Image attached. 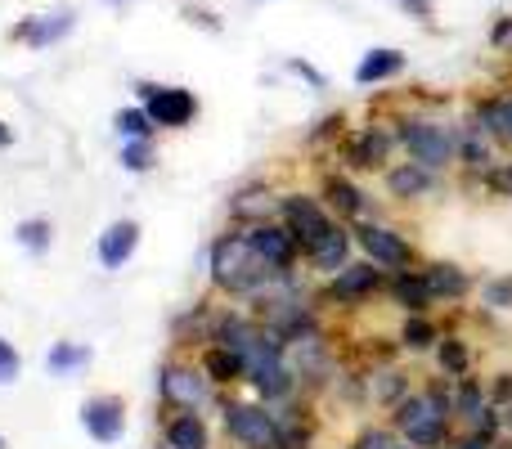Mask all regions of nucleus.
<instances>
[{
    "label": "nucleus",
    "mask_w": 512,
    "mask_h": 449,
    "mask_svg": "<svg viewBox=\"0 0 512 449\" xmlns=\"http://www.w3.org/2000/svg\"><path fill=\"white\" fill-rule=\"evenodd\" d=\"M454 449H495V441H490V436H481V432H472V436H463Z\"/></svg>",
    "instance_id": "nucleus-42"
},
{
    "label": "nucleus",
    "mask_w": 512,
    "mask_h": 449,
    "mask_svg": "<svg viewBox=\"0 0 512 449\" xmlns=\"http://www.w3.org/2000/svg\"><path fill=\"white\" fill-rule=\"evenodd\" d=\"M9 144H14V131H9V126L0 122V149H9Z\"/></svg>",
    "instance_id": "nucleus-44"
},
{
    "label": "nucleus",
    "mask_w": 512,
    "mask_h": 449,
    "mask_svg": "<svg viewBox=\"0 0 512 449\" xmlns=\"http://www.w3.org/2000/svg\"><path fill=\"white\" fill-rule=\"evenodd\" d=\"M203 373L216 382V387H234V382L248 378V364H243L239 351H230V346L212 342V346L203 351Z\"/></svg>",
    "instance_id": "nucleus-21"
},
{
    "label": "nucleus",
    "mask_w": 512,
    "mask_h": 449,
    "mask_svg": "<svg viewBox=\"0 0 512 449\" xmlns=\"http://www.w3.org/2000/svg\"><path fill=\"white\" fill-rule=\"evenodd\" d=\"M387 288H391V301H396L405 315H427V306H432V288H427V279H423V270H396L387 279Z\"/></svg>",
    "instance_id": "nucleus-19"
},
{
    "label": "nucleus",
    "mask_w": 512,
    "mask_h": 449,
    "mask_svg": "<svg viewBox=\"0 0 512 449\" xmlns=\"http://www.w3.org/2000/svg\"><path fill=\"white\" fill-rule=\"evenodd\" d=\"M450 423H454V391H445V387L409 391V396L396 405V414H391V427H396L414 449L445 445Z\"/></svg>",
    "instance_id": "nucleus-2"
},
{
    "label": "nucleus",
    "mask_w": 512,
    "mask_h": 449,
    "mask_svg": "<svg viewBox=\"0 0 512 449\" xmlns=\"http://www.w3.org/2000/svg\"><path fill=\"white\" fill-rule=\"evenodd\" d=\"M162 445L171 449H212V432H207L203 414L198 409H176L162 427Z\"/></svg>",
    "instance_id": "nucleus-17"
},
{
    "label": "nucleus",
    "mask_w": 512,
    "mask_h": 449,
    "mask_svg": "<svg viewBox=\"0 0 512 449\" xmlns=\"http://www.w3.org/2000/svg\"><path fill=\"white\" fill-rule=\"evenodd\" d=\"M288 72H297L301 81H306V86H315V90H328V77L319 68H310L306 59H288Z\"/></svg>",
    "instance_id": "nucleus-36"
},
{
    "label": "nucleus",
    "mask_w": 512,
    "mask_h": 449,
    "mask_svg": "<svg viewBox=\"0 0 512 449\" xmlns=\"http://www.w3.org/2000/svg\"><path fill=\"white\" fill-rule=\"evenodd\" d=\"M387 449H414V445H409V441H405V436H400V441H391Z\"/></svg>",
    "instance_id": "nucleus-45"
},
{
    "label": "nucleus",
    "mask_w": 512,
    "mask_h": 449,
    "mask_svg": "<svg viewBox=\"0 0 512 449\" xmlns=\"http://www.w3.org/2000/svg\"><path fill=\"white\" fill-rule=\"evenodd\" d=\"M436 342H441V333H436V324L427 315H409L405 328H400V346L405 351H432Z\"/></svg>",
    "instance_id": "nucleus-27"
},
{
    "label": "nucleus",
    "mask_w": 512,
    "mask_h": 449,
    "mask_svg": "<svg viewBox=\"0 0 512 449\" xmlns=\"http://www.w3.org/2000/svg\"><path fill=\"white\" fill-rule=\"evenodd\" d=\"M90 360V351L86 346H72V342H59V346H50V355H45V364H50V373H72V369H81V364Z\"/></svg>",
    "instance_id": "nucleus-30"
},
{
    "label": "nucleus",
    "mask_w": 512,
    "mask_h": 449,
    "mask_svg": "<svg viewBox=\"0 0 512 449\" xmlns=\"http://www.w3.org/2000/svg\"><path fill=\"white\" fill-rule=\"evenodd\" d=\"M113 5H122V0H113Z\"/></svg>",
    "instance_id": "nucleus-48"
},
{
    "label": "nucleus",
    "mask_w": 512,
    "mask_h": 449,
    "mask_svg": "<svg viewBox=\"0 0 512 449\" xmlns=\"http://www.w3.org/2000/svg\"><path fill=\"white\" fill-rule=\"evenodd\" d=\"M400 144V135L382 131V126H360V131L342 135V144H337V153H342V162L351 171H378L382 162L391 158V149Z\"/></svg>",
    "instance_id": "nucleus-10"
},
{
    "label": "nucleus",
    "mask_w": 512,
    "mask_h": 449,
    "mask_svg": "<svg viewBox=\"0 0 512 449\" xmlns=\"http://www.w3.org/2000/svg\"><path fill=\"white\" fill-rule=\"evenodd\" d=\"M18 243L27 247V252H50V221H23L18 225Z\"/></svg>",
    "instance_id": "nucleus-32"
},
{
    "label": "nucleus",
    "mask_w": 512,
    "mask_h": 449,
    "mask_svg": "<svg viewBox=\"0 0 512 449\" xmlns=\"http://www.w3.org/2000/svg\"><path fill=\"white\" fill-rule=\"evenodd\" d=\"M279 221L292 229V238L301 243V252H310V247L337 225L333 216H328V207L315 203L310 194H283L279 198Z\"/></svg>",
    "instance_id": "nucleus-8"
},
{
    "label": "nucleus",
    "mask_w": 512,
    "mask_h": 449,
    "mask_svg": "<svg viewBox=\"0 0 512 449\" xmlns=\"http://www.w3.org/2000/svg\"><path fill=\"white\" fill-rule=\"evenodd\" d=\"M351 243H355L351 229H346V225H333V229H328V234L306 252L310 270H319V274H337L346 261H351Z\"/></svg>",
    "instance_id": "nucleus-18"
},
{
    "label": "nucleus",
    "mask_w": 512,
    "mask_h": 449,
    "mask_svg": "<svg viewBox=\"0 0 512 449\" xmlns=\"http://www.w3.org/2000/svg\"><path fill=\"white\" fill-rule=\"evenodd\" d=\"M113 126H117V135H122V140H153V131H158V126H153V117L144 113V104L140 108H122V113L113 117Z\"/></svg>",
    "instance_id": "nucleus-29"
},
{
    "label": "nucleus",
    "mask_w": 512,
    "mask_h": 449,
    "mask_svg": "<svg viewBox=\"0 0 512 449\" xmlns=\"http://www.w3.org/2000/svg\"><path fill=\"white\" fill-rule=\"evenodd\" d=\"M153 158H158V153H153V140H126V149H122V167L126 171L140 176V171L153 167Z\"/></svg>",
    "instance_id": "nucleus-31"
},
{
    "label": "nucleus",
    "mask_w": 512,
    "mask_h": 449,
    "mask_svg": "<svg viewBox=\"0 0 512 449\" xmlns=\"http://www.w3.org/2000/svg\"><path fill=\"white\" fill-rule=\"evenodd\" d=\"M481 297H486V306H495V310H512V274H495V279H486Z\"/></svg>",
    "instance_id": "nucleus-33"
},
{
    "label": "nucleus",
    "mask_w": 512,
    "mask_h": 449,
    "mask_svg": "<svg viewBox=\"0 0 512 449\" xmlns=\"http://www.w3.org/2000/svg\"><path fill=\"white\" fill-rule=\"evenodd\" d=\"M490 409V391H481L477 378H454V418H463V423H477L481 414Z\"/></svg>",
    "instance_id": "nucleus-25"
},
{
    "label": "nucleus",
    "mask_w": 512,
    "mask_h": 449,
    "mask_svg": "<svg viewBox=\"0 0 512 449\" xmlns=\"http://www.w3.org/2000/svg\"><path fill=\"white\" fill-rule=\"evenodd\" d=\"M225 432L248 449H279V418L252 400H221Z\"/></svg>",
    "instance_id": "nucleus-4"
},
{
    "label": "nucleus",
    "mask_w": 512,
    "mask_h": 449,
    "mask_svg": "<svg viewBox=\"0 0 512 449\" xmlns=\"http://www.w3.org/2000/svg\"><path fill=\"white\" fill-rule=\"evenodd\" d=\"M454 140H459V158L454 162H463V171L468 176H486L490 167H495V135L486 131V126H477V122H468V126H454Z\"/></svg>",
    "instance_id": "nucleus-14"
},
{
    "label": "nucleus",
    "mask_w": 512,
    "mask_h": 449,
    "mask_svg": "<svg viewBox=\"0 0 512 449\" xmlns=\"http://www.w3.org/2000/svg\"><path fill=\"white\" fill-rule=\"evenodd\" d=\"M72 27H77V14H72V9H54V14L23 18V23H18L9 36H14V41H23V45H32V50H45V45L63 41Z\"/></svg>",
    "instance_id": "nucleus-13"
},
{
    "label": "nucleus",
    "mask_w": 512,
    "mask_h": 449,
    "mask_svg": "<svg viewBox=\"0 0 512 449\" xmlns=\"http://www.w3.org/2000/svg\"><path fill=\"white\" fill-rule=\"evenodd\" d=\"M387 279H391V274L382 270L378 261H360V265L346 261L342 270H337L333 279H328L324 297L333 301V306H364V301H369L373 292L387 288Z\"/></svg>",
    "instance_id": "nucleus-7"
},
{
    "label": "nucleus",
    "mask_w": 512,
    "mask_h": 449,
    "mask_svg": "<svg viewBox=\"0 0 512 449\" xmlns=\"http://www.w3.org/2000/svg\"><path fill=\"white\" fill-rule=\"evenodd\" d=\"M436 189V171L432 167H418V162H396L387 167V194L396 203H418L423 194Z\"/></svg>",
    "instance_id": "nucleus-15"
},
{
    "label": "nucleus",
    "mask_w": 512,
    "mask_h": 449,
    "mask_svg": "<svg viewBox=\"0 0 512 449\" xmlns=\"http://www.w3.org/2000/svg\"><path fill=\"white\" fill-rule=\"evenodd\" d=\"M162 449H171V445H162Z\"/></svg>",
    "instance_id": "nucleus-49"
},
{
    "label": "nucleus",
    "mask_w": 512,
    "mask_h": 449,
    "mask_svg": "<svg viewBox=\"0 0 512 449\" xmlns=\"http://www.w3.org/2000/svg\"><path fill=\"white\" fill-rule=\"evenodd\" d=\"M396 135H400V144H405L409 162H418V167L445 171V167H454V158H459L454 131L441 122H432V117H405Z\"/></svg>",
    "instance_id": "nucleus-3"
},
{
    "label": "nucleus",
    "mask_w": 512,
    "mask_h": 449,
    "mask_svg": "<svg viewBox=\"0 0 512 449\" xmlns=\"http://www.w3.org/2000/svg\"><path fill=\"white\" fill-rule=\"evenodd\" d=\"M324 198H328V207H333L342 221H360V216H364V189L355 185V180L328 176L324 180Z\"/></svg>",
    "instance_id": "nucleus-24"
},
{
    "label": "nucleus",
    "mask_w": 512,
    "mask_h": 449,
    "mask_svg": "<svg viewBox=\"0 0 512 449\" xmlns=\"http://www.w3.org/2000/svg\"><path fill=\"white\" fill-rule=\"evenodd\" d=\"M81 427H86V436H95L99 445L122 441V432H126V405L117 396H90L86 405H81Z\"/></svg>",
    "instance_id": "nucleus-12"
},
{
    "label": "nucleus",
    "mask_w": 512,
    "mask_h": 449,
    "mask_svg": "<svg viewBox=\"0 0 512 449\" xmlns=\"http://www.w3.org/2000/svg\"><path fill=\"white\" fill-rule=\"evenodd\" d=\"M423 279H427V288H432L436 301H463L472 292V274L459 270V265H450V261L423 265Z\"/></svg>",
    "instance_id": "nucleus-20"
},
{
    "label": "nucleus",
    "mask_w": 512,
    "mask_h": 449,
    "mask_svg": "<svg viewBox=\"0 0 512 449\" xmlns=\"http://www.w3.org/2000/svg\"><path fill=\"white\" fill-rule=\"evenodd\" d=\"M436 360H441L445 378H463V373L472 369V351L463 337H441V342H436Z\"/></svg>",
    "instance_id": "nucleus-26"
},
{
    "label": "nucleus",
    "mask_w": 512,
    "mask_h": 449,
    "mask_svg": "<svg viewBox=\"0 0 512 449\" xmlns=\"http://www.w3.org/2000/svg\"><path fill=\"white\" fill-rule=\"evenodd\" d=\"M481 185H486V194H495V198H512V162H495V167L481 176Z\"/></svg>",
    "instance_id": "nucleus-34"
},
{
    "label": "nucleus",
    "mask_w": 512,
    "mask_h": 449,
    "mask_svg": "<svg viewBox=\"0 0 512 449\" xmlns=\"http://www.w3.org/2000/svg\"><path fill=\"white\" fill-rule=\"evenodd\" d=\"M351 234H355V243L364 247V256H369V261H378L387 274L414 270V265H418V252L396 234V229H387V225H355Z\"/></svg>",
    "instance_id": "nucleus-9"
},
{
    "label": "nucleus",
    "mask_w": 512,
    "mask_h": 449,
    "mask_svg": "<svg viewBox=\"0 0 512 449\" xmlns=\"http://www.w3.org/2000/svg\"><path fill=\"white\" fill-rule=\"evenodd\" d=\"M405 396H409V373H400V369H382L378 378H373V400H378V405L396 409Z\"/></svg>",
    "instance_id": "nucleus-28"
},
{
    "label": "nucleus",
    "mask_w": 512,
    "mask_h": 449,
    "mask_svg": "<svg viewBox=\"0 0 512 449\" xmlns=\"http://www.w3.org/2000/svg\"><path fill=\"white\" fill-rule=\"evenodd\" d=\"M212 387L216 382L203 373V364H162V373H158V396H162V405H171V409H203L207 400H212Z\"/></svg>",
    "instance_id": "nucleus-6"
},
{
    "label": "nucleus",
    "mask_w": 512,
    "mask_h": 449,
    "mask_svg": "<svg viewBox=\"0 0 512 449\" xmlns=\"http://www.w3.org/2000/svg\"><path fill=\"white\" fill-rule=\"evenodd\" d=\"M400 9H405L409 18H418V23H432L436 18V0H396Z\"/></svg>",
    "instance_id": "nucleus-37"
},
{
    "label": "nucleus",
    "mask_w": 512,
    "mask_h": 449,
    "mask_svg": "<svg viewBox=\"0 0 512 449\" xmlns=\"http://www.w3.org/2000/svg\"><path fill=\"white\" fill-rule=\"evenodd\" d=\"M135 90H140V104H144V113L153 117V126H162V131H185V126H194V117H198L194 90L153 86V81H140Z\"/></svg>",
    "instance_id": "nucleus-5"
},
{
    "label": "nucleus",
    "mask_w": 512,
    "mask_h": 449,
    "mask_svg": "<svg viewBox=\"0 0 512 449\" xmlns=\"http://www.w3.org/2000/svg\"><path fill=\"white\" fill-rule=\"evenodd\" d=\"M283 279L270 261L248 243V234H221L212 243V288L234 301H256L270 292V283Z\"/></svg>",
    "instance_id": "nucleus-1"
},
{
    "label": "nucleus",
    "mask_w": 512,
    "mask_h": 449,
    "mask_svg": "<svg viewBox=\"0 0 512 449\" xmlns=\"http://www.w3.org/2000/svg\"><path fill=\"white\" fill-rule=\"evenodd\" d=\"M405 50H369L360 59V68H355V81L360 86H382V81H396L400 72H405Z\"/></svg>",
    "instance_id": "nucleus-23"
},
{
    "label": "nucleus",
    "mask_w": 512,
    "mask_h": 449,
    "mask_svg": "<svg viewBox=\"0 0 512 449\" xmlns=\"http://www.w3.org/2000/svg\"><path fill=\"white\" fill-rule=\"evenodd\" d=\"M387 445H391V436L382 432V427H369V432H360V441L351 449H387Z\"/></svg>",
    "instance_id": "nucleus-39"
},
{
    "label": "nucleus",
    "mask_w": 512,
    "mask_h": 449,
    "mask_svg": "<svg viewBox=\"0 0 512 449\" xmlns=\"http://www.w3.org/2000/svg\"><path fill=\"white\" fill-rule=\"evenodd\" d=\"M495 449H512V436H499V441H495Z\"/></svg>",
    "instance_id": "nucleus-46"
},
{
    "label": "nucleus",
    "mask_w": 512,
    "mask_h": 449,
    "mask_svg": "<svg viewBox=\"0 0 512 449\" xmlns=\"http://www.w3.org/2000/svg\"><path fill=\"white\" fill-rule=\"evenodd\" d=\"M490 45H495V50H504V54H512V18H499V23L490 27Z\"/></svg>",
    "instance_id": "nucleus-38"
},
{
    "label": "nucleus",
    "mask_w": 512,
    "mask_h": 449,
    "mask_svg": "<svg viewBox=\"0 0 512 449\" xmlns=\"http://www.w3.org/2000/svg\"><path fill=\"white\" fill-rule=\"evenodd\" d=\"M185 14L194 18V23H207V27H212V32H221V18H216V14H207V9H185Z\"/></svg>",
    "instance_id": "nucleus-43"
},
{
    "label": "nucleus",
    "mask_w": 512,
    "mask_h": 449,
    "mask_svg": "<svg viewBox=\"0 0 512 449\" xmlns=\"http://www.w3.org/2000/svg\"><path fill=\"white\" fill-rule=\"evenodd\" d=\"M243 234H248V243H252L256 252H261L279 274H292V270H297V261L306 256V252H301V243L292 238V229L283 225V221H256V225H243Z\"/></svg>",
    "instance_id": "nucleus-11"
},
{
    "label": "nucleus",
    "mask_w": 512,
    "mask_h": 449,
    "mask_svg": "<svg viewBox=\"0 0 512 449\" xmlns=\"http://www.w3.org/2000/svg\"><path fill=\"white\" fill-rule=\"evenodd\" d=\"M508 400H512V373H504V378H499L495 382V387H490V405H508Z\"/></svg>",
    "instance_id": "nucleus-40"
},
{
    "label": "nucleus",
    "mask_w": 512,
    "mask_h": 449,
    "mask_svg": "<svg viewBox=\"0 0 512 449\" xmlns=\"http://www.w3.org/2000/svg\"><path fill=\"white\" fill-rule=\"evenodd\" d=\"M0 449H5V436H0Z\"/></svg>",
    "instance_id": "nucleus-47"
},
{
    "label": "nucleus",
    "mask_w": 512,
    "mask_h": 449,
    "mask_svg": "<svg viewBox=\"0 0 512 449\" xmlns=\"http://www.w3.org/2000/svg\"><path fill=\"white\" fill-rule=\"evenodd\" d=\"M472 122L486 126V131L495 135V144H504V149H512V95L481 99V104L472 108Z\"/></svg>",
    "instance_id": "nucleus-22"
},
{
    "label": "nucleus",
    "mask_w": 512,
    "mask_h": 449,
    "mask_svg": "<svg viewBox=\"0 0 512 449\" xmlns=\"http://www.w3.org/2000/svg\"><path fill=\"white\" fill-rule=\"evenodd\" d=\"M342 122H346V117H342V113L324 117V122H319V131H315V135H310V140H315V144H319V140H328V135H337V131H342Z\"/></svg>",
    "instance_id": "nucleus-41"
},
{
    "label": "nucleus",
    "mask_w": 512,
    "mask_h": 449,
    "mask_svg": "<svg viewBox=\"0 0 512 449\" xmlns=\"http://www.w3.org/2000/svg\"><path fill=\"white\" fill-rule=\"evenodd\" d=\"M135 247H140V225L135 221H113L104 234H99L95 252H99V265H104V270H122V265L135 256Z\"/></svg>",
    "instance_id": "nucleus-16"
},
{
    "label": "nucleus",
    "mask_w": 512,
    "mask_h": 449,
    "mask_svg": "<svg viewBox=\"0 0 512 449\" xmlns=\"http://www.w3.org/2000/svg\"><path fill=\"white\" fill-rule=\"evenodd\" d=\"M18 364H23V360H18V351L5 342V337H0V387L18 378Z\"/></svg>",
    "instance_id": "nucleus-35"
}]
</instances>
